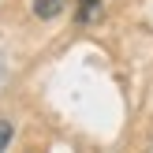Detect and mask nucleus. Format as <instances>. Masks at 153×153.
I'll return each instance as SVG.
<instances>
[{"label":"nucleus","instance_id":"f03ea898","mask_svg":"<svg viewBox=\"0 0 153 153\" xmlns=\"http://www.w3.org/2000/svg\"><path fill=\"white\" fill-rule=\"evenodd\" d=\"M7 142H11V123H7V120H0V153L7 149Z\"/></svg>","mask_w":153,"mask_h":153},{"label":"nucleus","instance_id":"f257e3e1","mask_svg":"<svg viewBox=\"0 0 153 153\" xmlns=\"http://www.w3.org/2000/svg\"><path fill=\"white\" fill-rule=\"evenodd\" d=\"M67 0H34V15L37 19H56L60 11H64Z\"/></svg>","mask_w":153,"mask_h":153}]
</instances>
